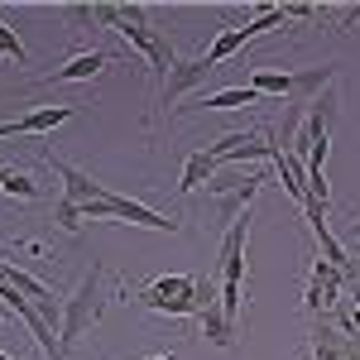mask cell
Segmentation results:
<instances>
[{
    "mask_svg": "<svg viewBox=\"0 0 360 360\" xmlns=\"http://www.w3.org/2000/svg\"><path fill=\"white\" fill-rule=\"evenodd\" d=\"M139 303L149 312H168V317H202L212 303H221V293L212 288V278H193V274H168V278H154Z\"/></svg>",
    "mask_w": 360,
    "mask_h": 360,
    "instance_id": "6da1fadb",
    "label": "cell"
},
{
    "mask_svg": "<svg viewBox=\"0 0 360 360\" xmlns=\"http://www.w3.org/2000/svg\"><path fill=\"white\" fill-rule=\"evenodd\" d=\"M106 63H111V58L101 53V49H91V53H77V58H68L63 68H53L44 82H53V86H63V82H91V77H96Z\"/></svg>",
    "mask_w": 360,
    "mask_h": 360,
    "instance_id": "9c48e42d",
    "label": "cell"
},
{
    "mask_svg": "<svg viewBox=\"0 0 360 360\" xmlns=\"http://www.w3.org/2000/svg\"><path fill=\"white\" fill-rule=\"evenodd\" d=\"M250 86L264 96V91H274V96H293V72H269V68H259V72H250Z\"/></svg>",
    "mask_w": 360,
    "mask_h": 360,
    "instance_id": "2e32d148",
    "label": "cell"
},
{
    "mask_svg": "<svg viewBox=\"0 0 360 360\" xmlns=\"http://www.w3.org/2000/svg\"><path fill=\"white\" fill-rule=\"evenodd\" d=\"M351 231H356V236H360V217H356V221H351Z\"/></svg>",
    "mask_w": 360,
    "mask_h": 360,
    "instance_id": "603a6c76",
    "label": "cell"
},
{
    "mask_svg": "<svg viewBox=\"0 0 360 360\" xmlns=\"http://www.w3.org/2000/svg\"><path fill=\"white\" fill-rule=\"evenodd\" d=\"M0 53H5V58H15V63H29L25 39H20V34H15L10 25H0Z\"/></svg>",
    "mask_w": 360,
    "mask_h": 360,
    "instance_id": "ac0fdd59",
    "label": "cell"
},
{
    "mask_svg": "<svg viewBox=\"0 0 360 360\" xmlns=\"http://www.w3.org/2000/svg\"><path fill=\"white\" fill-rule=\"evenodd\" d=\"M259 101V91L255 86H226V91H212V96H202V106L207 111H236V106H255Z\"/></svg>",
    "mask_w": 360,
    "mask_h": 360,
    "instance_id": "4fadbf2b",
    "label": "cell"
},
{
    "mask_svg": "<svg viewBox=\"0 0 360 360\" xmlns=\"http://www.w3.org/2000/svg\"><path fill=\"white\" fill-rule=\"evenodd\" d=\"M0 193L20 197V202H34V197H39V183H34L29 173H15V168H10V173H5V183H0Z\"/></svg>",
    "mask_w": 360,
    "mask_h": 360,
    "instance_id": "e0dca14e",
    "label": "cell"
},
{
    "mask_svg": "<svg viewBox=\"0 0 360 360\" xmlns=\"http://www.w3.org/2000/svg\"><path fill=\"white\" fill-rule=\"evenodd\" d=\"M15 135V120H0V139H10Z\"/></svg>",
    "mask_w": 360,
    "mask_h": 360,
    "instance_id": "44dd1931",
    "label": "cell"
},
{
    "mask_svg": "<svg viewBox=\"0 0 360 360\" xmlns=\"http://www.w3.org/2000/svg\"><path fill=\"white\" fill-rule=\"evenodd\" d=\"M356 341H360V336H356Z\"/></svg>",
    "mask_w": 360,
    "mask_h": 360,
    "instance_id": "484cf974",
    "label": "cell"
},
{
    "mask_svg": "<svg viewBox=\"0 0 360 360\" xmlns=\"http://www.w3.org/2000/svg\"><path fill=\"white\" fill-rule=\"evenodd\" d=\"M10 283H15V288H20V293H25V298H29L34 307H49V303H58L49 283H39L34 274H25V269H15V264H10Z\"/></svg>",
    "mask_w": 360,
    "mask_h": 360,
    "instance_id": "5bb4252c",
    "label": "cell"
},
{
    "mask_svg": "<svg viewBox=\"0 0 360 360\" xmlns=\"http://www.w3.org/2000/svg\"><path fill=\"white\" fill-rule=\"evenodd\" d=\"M77 115V106H39V111H29L15 120V135H44V130H58V125H68Z\"/></svg>",
    "mask_w": 360,
    "mask_h": 360,
    "instance_id": "30bf717a",
    "label": "cell"
},
{
    "mask_svg": "<svg viewBox=\"0 0 360 360\" xmlns=\"http://www.w3.org/2000/svg\"><path fill=\"white\" fill-rule=\"evenodd\" d=\"M82 221H130V226H149V231H173V221L164 212H149V207H139L120 193H106L101 202L82 207Z\"/></svg>",
    "mask_w": 360,
    "mask_h": 360,
    "instance_id": "3957f363",
    "label": "cell"
},
{
    "mask_svg": "<svg viewBox=\"0 0 360 360\" xmlns=\"http://www.w3.org/2000/svg\"><path fill=\"white\" fill-rule=\"evenodd\" d=\"M5 173H10V168H5V164H0V183H5Z\"/></svg>",
    "mask_w": 360,
    "mask_h": 360,
    "instance_id": "cb8c5ba5",
    "label": "cell"
},
{
    "mask_svg": "<svg viewBox=\"0 0 360 360\" xmlns=\"http://www.w3.org/2000/svg\"><path fill=\"white\" fill-rule=\"evenodd\" d=\"M149 360H178V356H173V351H164V356H149Z\"/></svg>",
    "mask_w": 360,
    "mask_h": 360,
    "instance_id": "7402d4cb",
    "label": "cell"
},
{
    "mask_svg": "<svg viewBox=\"0 0 360 360\" xmlns=\"http://www.w3.org/2000/svg\"><path fill=\"white\" fill-rule=\"evenodd\" d=\"M0 360H15V356H5V351H0Z\"/></svg>",
    "mask_w": 360,
    "mask_h": 360,
    "instance_id": "d4e9b609",
    "label": "cell"
},
{
    "mask_svg": "<svg viewBox=\"0 0 360 360\" xmlns=\"http://www.w3.org/2000/svg\"><path fill=\"white\" fill-rule=\"evenodd\" d=\"M312 360H360V341L332 322H312Z\"/></svg>",
    "mask_w": 360,
    "mask_h": 360,
    "instance_id": "ba28073f",
    "label": "cell"
},
{
    "mask_svg": "<svg viewBox=\"0 0 360 360\" xmlns=\"http://www.w3.org/2000/svg\"><path fill=\"white\" fill-rule=\"evenodd\" d=\"M207 154H212L217 164H245V159H269V164H274L278 154H283V144H269L264 135H245V130H231V135L212 139V144H207Z\"/></svg>",
    "mask_w": 360,
    "mask_h": 360,
    "instance_id": "277c9868",
    "label": "cell"
},
{
    "mask_svg": "<svg viewBox=\"0 0 360 360\" xmlns=\"http://www.w3.org/2000/svg\"><path fill=\"white\" fill-rule=\"evenodd\" d=\"M49 168H53L58 178H63V197H68V202H77V212H82V207H91V202H101V197L111 193L106 183H96L91 173L72 168L68 159H53V154H49Z\"/></svg>",
    "mask_w": 360,
    "mask_h": 360,
    "instance_id": "8992f818",
    "label": "cell"
},
{
    "mask_svg": "<svg viewBox=\"0 0 360 360\" xmlns=\"http://www.w3.org/2000/svg\"><path fill=\"white\" fill-rule=\"evenodd\" d=\"M283 15H288V20H307V15H317V10H312V5H283Z\"/></svg>",
    "mask_w": 360,
    "mask_h": 360,
    "instance_id": "ffe728a7",
    "label": "cell"
},
{
    "mask_svg": "<svg viewBox=\"0 0 360 360\" xmlns=\"http://www.w3.org/2000/svg\"><path fill=\"white\" fill-rule=\"evenodd\" d=\"M202 332H207V341H212V346H221V351H226V346L236 341V322L221 312V303H212L207 312H202Z\"/></svg>",
    "mask_w": 360,
    "mask_h": 360,
    "instance_id": "7c38bea8",
    "label": "cell"
},
{
    "mask_svg": "<svg viewBox=\"0 0 360 360\" xmlns=\"http://www.w3.org/2000/svg\"><path fill=\"white\" fill-rule=\"evenodd\" d=\"M217 173H221V164H217V159H212L207 149H197V154H188V164H183V183H178V193L193 197L197 188H207V183L217 178Z\"/></svg>",
    "mask_w": 360,
    "mask_h": 360,
    "instance_id": "8fae6325",
    "label": "cell"
},
{
    "mask_svg": "<svg viewBox=\"0 0 360 360\" xmlns=\"http://www.w3.org/2000/svg\"><path fill=\"white\" fill-rule=\"evenodd\" d=\"M101 307H106V269L91 264V269L82 274V283H77V293L63 298V332H58V341H63V360H68L72 346H77V336L101 317Z\"/></svg>",
    "mask_w": 360,
    "mask_h": 360,
    "instance_id": "7a4b0ae2",
    "label": "cell"
},
{
    "mask_svg": "<svg viewBox=\"0 0 360 360\" xmlns=\"http://www.w3.org/2000/svg\"><path fill=\"white\" fill-rule=\"evenodd\" d=\"M53 221L63 226V231H77V226H82V212H77V202L58 197V202H53Z\"/></svg>",
    "mask_w": 360,
    "mask_h": 360,
    "instance_id": "d6986e66",
    "label": "cell"
},
{
    "mask_svg": "<svg viewBox=\"0 0 360 360\" xmlns=\"http://www.w3.org/2000/svg\"><path fill=\"white\" fill-rule=\"evenodd\" d=\"M341 288H346V274H341L336 264H327V259H317V264H312V283H307V298H303L307 317H317V322H322V317L336 307Z\"/></svg>",
    "mask_w": 360,
    "mask_h": 360,
    "instance_id": "5b68a950",
    "label": "cell"
},
{
    "mask_svg": "<svg viewBox=\"0 0 360 360\" xmlns=\"http://www.w3.org/2000/svg\"><path fill=\"white\" fill-rule=\"evenodd\" d=\"M212 72H217V68L207 63V53H197V58H178V63H173V72H168V82L159 86V91H164V106L183 101V96H188L193 86H202L207 77H212Z\"/></svg>",
    "mask_w": 360,
    "mask_h": 360,
    "instance_id": "52a82bcc",
    "label": "cell"
},
{
    "mask_svg": "<svg viewBox=\"0 0 360 360\" xmlns=\"http://www.w3.org/2000/svg\"><path fill=\"white\" fill-rule=\"evenodd\" d=\"M240 49H245V34H240V29H231V25H221V34H217V39H212V49H207V63H212V68H221L226 58L240 53Z\"/></svg>",
    "mask_w": 360,
    "mask_h": 360,
    "instance_id": "9a60e30c",
    "label": "cell"
}]
</instances>
